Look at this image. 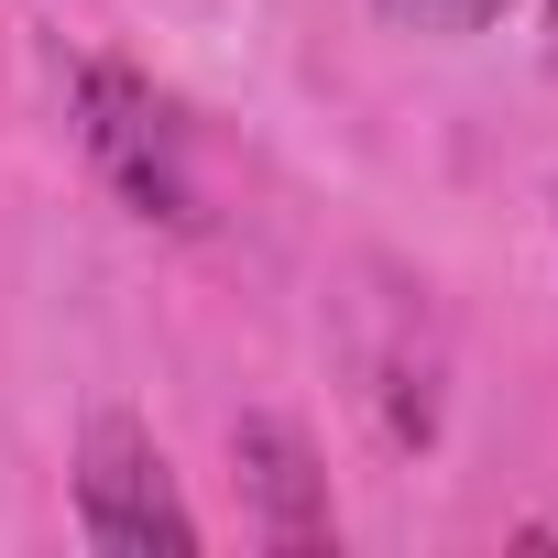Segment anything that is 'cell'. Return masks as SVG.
Listing matches in <instances>:
<instances>
[{"mask_svg":"<svg viewBox=\"0 0 558 558\" xmlns=\"http://www.w3.org/2000/svg\"><path fill=\"white\" fill-rule=\"evenodd\" d=\"M77 536L99 558H197V514L132 416H88L77 438Z\"/></svg>","mask_w":558,"mask_h":558,"instance_id":"cell-1","label":"cell"},{"mask_svg":"<svg viewBox=\"0 0 558 558\" xmlns=\"http://www.w3.org/2000/svg\"><path fill=\"white\" fill-rule=\"evenodd\" d=\"M77 132H88L99 175H110L143 219H197L186 165H175V121L154 110L143 77H121V66H77Z\"/></svg>","mask_w":558,"mask_h":558,"instance_id":"cell-2","label":"cell"},{"mask_svg":"<svg viewBox=\"0 0 558 558\" xmlns=\"http://www.w3.org/2000/svg\"><path fill=\"white\" fill-rule=\"evenodd\" d=\"M230 460H241V493H252V536L286 547V558H318L340 547V504H329V471L307 449L296 416H241L230 427Z\"/></svg>","mask_w":558,"mask_h":558,"instance_id":"cell-3","label":"cell"},{"mask_svg":"<svg viewBox=\"0 0 558 558\" xmlns=\"http://www.w3.org/2000/svg\"><path fill=\"white\" fill-rule=\"evenodd\" d=\"M384 12H405V23H493L504 0H384Z\"/></svg>","mask_w":558,"mask_h":558,"instance_id":"cell-4","label":"cell"}]
</instances>
